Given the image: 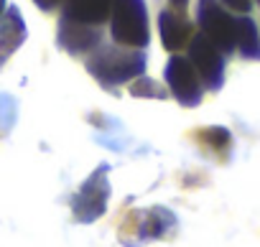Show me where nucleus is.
Returning <instances> with one entry per match:
<instances>
[{
    "label": "nucleus",
    "instance_id": "nucleus-4",
    "mask_svg": "<svg viewBox=\"0 0 260 247\" xmlns=\"http://www.w3.org/2000/svg\"><path fill=\"white\" fill-rule=\"evenodd\" d=\"M199 26L202 36L212 41L219 51H232L235 49V18L222 11L217 0H199Z\"/></svg>",
    "mask_w": 260,
    "mask_h": 247
},
{
    "label": "nucleus",
    "instance_id": "nucleus-3",
    "mask_svg": "<svg viewBox=\"0 0 260 247\" xmlns=\"http://www.w3.org/2000/svg\"><path fill=\"white\" fill-rule=\"evenodd\" d=\"M107 171H110V166H100V168H94L92 176H89V179L82 184V189L74 194L72 211H74V219H77V222L89 224V222H94L97 217L105 214V209H107V199H110Z\"/></svg>",
    "mask_w": 260,
    "mask_h": 247
},
{
    "label": "nucleus",
    "instance_id": "nucleus-7",
    "mask_svg": "<svg viewBox=\"0 0 260 247\" xmlns=\"http://www.w3.org/2000/svg\"><path fill=\"white\" fill-rule=\"evenodd\" d=\"M158 33H161V44H164L166 51H179V49L189 46V41L194 36L191 33V23L184 16L174 13V11H161Z\"/></svg>",
    "mask_w": 260,
    "mask_h": 247
},
{
    "label": "nucleus",
    "instance_id": "nucleus-13",
    "mask_svg": "<svg viewBox=\"0 0 260 247\" xmlns=\"http://www.w3.org/2000/svg\"><path fill=\"white\" fill-rule=\"evenodd\" d=\"M199 138H202L204 143H209L214 151H224V148L232 143V135H230L224 128H204V130L199 133Z\"/></svg>",
    "mask_w": 260,
    "mask_h": 247
},
{
    "label": "nucleus",
    "instance_id": "nucleus-15",
    "mask_svg": "<svg viewBox=\"0 0 260 247\" xmlns=\"http://www.w3.org/2000/svg\"><path fill=\"white\" fill-rule=\"evenodd\" d=\"M222 3L230 11H237V13H247L250 11V0H222Z\"/></svg>",
    "mask_w": 260,
    "mask_h": 247
},
{
    "label": "nucleus",
    "instance_id": "nucleus-9",
    "mask_svg": "<svg viewBox=\"0 0 260 247\" xmlns=\"http://www.w3.org/2000/svg\"><path fill=\"white\" fill-rule=\"evenodd\" d=\"M112 0H67L64 18H72L84 26H97L110 18Z\"/></svg>",
    "mask_w": 260,
    "mask_h": 247
},
{
    "label": "nucleus",
    "instance_id": "nucleus-14",
    "mask_svg": "<svg viewBox=\"0 0 260 247\" xmlns=\"http://www.w3.org/2000/svg\"><path fill=\"white\" fill-rule=\"evenodd\" d=\"M130 94H136V97H156V99H164V97H166V92H164L153 79H148V77L133 82V87H130Z\"/></svg>",
    "mask_w": 260,
    "mask_h": 247
},
{
    "label": "nucleus",
    "instance_id": "nucleus-18",
    "mask_svg": "<svg viewBox=\"0 0 260 247\" xmlns=\"http://www.w3.org/2000/svg\"><path fill=\"white\" fill-rule=\"evenodd\" d=\"M8 8H6V0H0V18H3V13H6Z\"/></svg>",
    "mask_w": 260,
    "mask_h": 247
},
{
    "label": "nucleus",
    "instance_id": "nucleus-16",
    "mask_svg": "<svg viewBox=\"0 0 260 247\" xmlns=\"http://www.w3.org/2000/svg\"><path fill=\"white\" fill-rule=\"evenodd\" d=\"M169 3H171L174 13H184V8H186V3H189V0H169Z\"/></svg>",
    "mask_w": 260,
    "mask_h": 247
},
{
    "label": "nucleus",
    "instance_id": "nucleus-19",
    "mask_svg": "<svg viewBox=\"0 0 260 247\" xmlns=\"http://www.w3.org/2000/svg\"><path fill=\"white\" fill-rule=\"evenodd\" d=\"M257 3H260V0H257Z\"/></svg>",
    "mask_w": 260,
    "mask_h": 247
},
{
    "label": "nucleus",
    "instance_id": "nucleus-5",
    "mask_svg": "<svg viewBox=\"0 0 260 247\" xmlns=\"http://www.w3.org/2000/svg\"><path fill=\"white\" fill-rule=\"evenodd\" d=\"M189 64L194 66V72L199 74V79L209 87V89H219L224 82V59L222 51L207 41L202 33L191 36L189 41Z\"/></svg>",
    "mask_w": 260,
    "mask_h": 247
},
{
    "label": "nucleus",
    "instance_id": "nucleus-2",
    "mask_svg": "<svg viewBox=\"0 0 260 247\" xmlns=\"http://www.w3.org/2000/svg\"><path fill=\"white\" fill-rule=\"evenodd\" d=\"M89 74L112 87V84H122L127 79H136L143 74L146 69V56L141 51H120V49H105L97 56H92L87 61Z\"/></svg>",
    "mask_w": 260,
    "mask_h": 247
},
{
    "label": "nucleus",
    "instance_id": "nucleus-1",
    "mask_svg": "<svg viewBox=\"0 0 260 247\" xmlns=\"http://www.w3.org/2000/svg\"><path fill=\"white\" fill-rule=\"evenodd\" d=\"M112 39L120 46L127 49H143L148 46L151 28H148V13L143 0H112Z\"/></svg>",
    "mask_w": 260,
    "mask_h": 247
},
{
    "label": "nucleus",
    "instance_id": "nucleus-17",
    "mask_svg": "<svg viewBox=\"0 0 260 247\" xmlns=\"http://www.w3.org/2000/svg\"><path fill=\"white\" fill-rule=\"evenodd\" d=\"M36 3H41L44 8H51V3H54V0H36Z\"/></svg>",
    "mask_w": 260,
    "mask_h": 247
},
{
    "label": "nucleus",
    "instance_id": "nucleus-11",
    "mask_svg": "<svg viewBox=\"0 0 260 247\" xmlns=\"http://www.w3.org/2000/svg\"><path fill=\"white\" fill-rule=\"evenodd\" d=\"M141 217H143V222H141V227H138V237H141V239L164 237V234L174 227V222H176V217H174L169 209H161V206L148 209V211H143Z\"/></svg>",
    "mask_w": 260,
    "mask_h": 247
},
{
    "label": "nucleus",
    "instance_id": "nucleus-12",
    "mask_svg": "<svg viewBox=\"0 0 260 247\" xmlns=\"http://www.w3.org/2000/svg\"><path fill=\"white\" fill-rule=\"evenodd\" d=\"M235 49L245 59H260V33L252 18H235Z\"/></svg>",
    "mask_w": 260,
    "mask_h": 247
},
{
    "label": "nucleus",
    "instance_id": "nucleus-10",
    "mask_svg": "<svg viewBox=\"0 0 260 247\" xmlns=\"http://www.w3.org/2000/svg\"><path fill=\"white\" fill-rule=\"evenodd\" d=\"M59 44L72 51V54H84L87 49H92L97 44V33L92 31V26L77 23L72 18H61L59 26Z\"/></svg>",
    "mask_w": 260,
    "mask_h": 247
},
{
    "label": "nucleus",
    "instance_id": "nucleus-8",
    "mask_svg": "<svg viewBox=\"0 0 260 247\" xmlns=\"http://www.w3.org/2000/svg\"><path fill=\"white\" fill-rule=\"evenodd\" d=\"M26 41V23L18 8H8L0 18V66Z\"/></svg>",
    "mask_w": 260,
    "mask_h": 247
},
{
    "label": "nucleus",
    "instance_id": "nucleus-6",
    "mask_svg": "<svg viewBox=\"0 0 260 247\" xmlns=\"http://www.w3.org/2000/svg\"><path fill=\"white\" fill-rule=\"evenodd\" d=\"M166 84L171 89V94L184 104V107H197L202 102V79L194 72V66L189 64V59L184 56H171L166 64Z\"/></svg>",
    "mask_w": 260,
    "mask_h": 247
}]
</instances>
